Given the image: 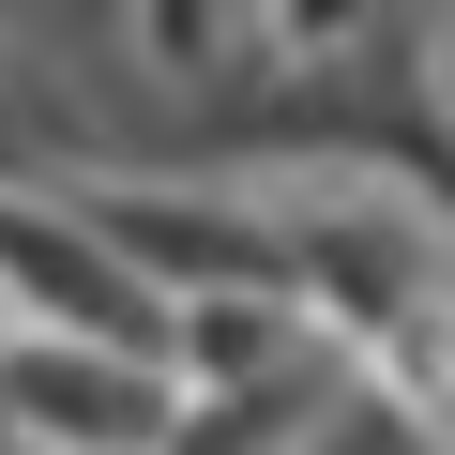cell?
I'll use <instances>...</instances> for the list:
<instances>
[{
  "instance_id": "obj_1",
  "label": "cell",
  "mask_w": 455,
  "mask_h": 455,
  "mask_svg": "<svg viewBox=\"0 0 455 455\" xmlns=\"http://www.w3.org/2000/svg\"><path fill=\"white\" fill-rule=\"evenodd\" d=\"M182 440V379L137 349H61L16 334L0 349V455H167Z\"/></svg>"
},
{
  "instance_id": "obj_2",
  "label": "cell",
  "mask_w": 455,
  "mask_h": 455,
  "mask_svg": "<svg viewBox=\"0 0 455 455\" xmlns=\"http://www.w3.org/2000/svg\"><path fill=\"white\" fill-rule=\"evenodd\" d=\"M0 349H16V304H0Z\"/></svg>"
}]
</instances>
